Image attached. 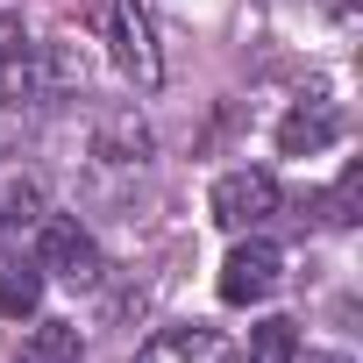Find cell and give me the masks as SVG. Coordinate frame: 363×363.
<instances>
[{"label": "cell", "mask_w": 363, "mask_h": 363, "mask_svg": "<svg viewBox=\"0 0 363 363\" xmlns=\"http://www.w3.org/2000/svg\"><path fill=\"white\" fill-rule=\"evenodd\" d=\"M43 306V271H36V257H0V313H36Z\"/></svg>", "instance_id": "obj_9"}, {"label": "cell", "mask_w": 363, "mask_h": 363, "mask_svg": "<svg viewBox=\"0 0 363 363\" xmlns=\"http://www.w3.org/2000/svg\"><path fill=\"white\" fill-rule=\"evenodd\" d=\"M335 135H342V114H335L328 93H306V100L278 121V150H285V157H313V150H328Z\"/></svg>", "instance_id": "obj_5"}, {"label": "cell", "mask_w": 363, "mask_h": 363, "mask_svg": "<svg viewBox=\"0 0 363 363\" xmlns=\"http://www.w3.org/2000/svg\"><path fill=\"white\" fill-rule=\"evenodd\" d=\"M93 157H100V164H150V128H143L128 107H121V114H100Z\"/></svg>", "instance_id": "obj_7"}, {"label": "cell", "mask_w": 363, "mask_h": 363, "mask_svg": "<svg viewBox=\"0 0 363 363\" xmlns=\"http://www.w3.org/2000/svg\"><path fill=\"white\" fill-rule=\"evenodd\" d=\"M15 43H22V22H15V15H8V8H0V57H8V50H15Z\"/></svg>", "instance_id": "obj_13"}, {"label": "cell", "mask_w": 363, "mask_h": 363, "mask_svg": "<svg viewBox=\"0 0 363 363\" xmlns=\"http://www.w3.org/2000/svg\"><path fill=\"white\" fill-rule=\"evenodd\" d=\"M135 363H228V342L214 328H157L135 349Z\"/></svg>", "instance_id": "obj_6"}, {"label": "cell", "mask_w": 363, "mask_h": 363, "mask_svg": "<svg viewBox=\"0 0 363 363\" xmlns=\"http://www.w3.org/2000/svg\"><path fill=\"white\" fill-rule=\"evenodd\" d=\"M36 271H50V278H65V285H100V242L72 221V214H50L43 221V242H36Z\"/></svg>", "instance_id": "obj_2"}, {"label": "cell", "mask_w": 363, "mask_h": 363, "mask_svg": "<svg viewBox=\"0 0 363 363\" xmlns=\"http://www.w3.org/2000/svg\"><path fill=\"white\" fill-rule=\"evenodd\" d=\"M278 285H285V257H278V242L250 235V242L228 250V264H221V299H228V306H257V299H271Z\"/></svg>", "instance_id": "obj_3"}, {"label": "cell", "mask_w": 363, "mask_h": 363, "mask_svg": "<svg viewBox=\"0 0 363 363\" xmlns=\"http://www.w3.org/2000/svg\"><path fill=\"white\" fill-rule=\"evenodd\" d=\"M15 363H86V335H79V320H36Z\"/></svg>", "instance_id": "obj_8"}, {"label": "cell", "mask_w": 363, "mask_h": 363, "mask_svg": "<svg viewBox=\"0 0 363 363\" xmlns=\"http://www.w3.org/2000/svg\"><path fill=\"white\" fill-rule=\"evenodd\" d=\"M356 200H363V164H349V171L335 178V193L320 200V221H328V228H349V221H356Z\"/></svg>", "instance_id": "obj_11"}, {"label": "cell", "mask_w": 363, "mask_h": 363, "mask_svg": "<svg viewBox=\"0 0 363 363\" xmlns=\"http://www.w3.org/2000/svg\"><path fill=\"white\" fill-rule=\"evenodd\" d=\"M306 363H349V356H342V349H320V356H306Z\"/></svg>", "instance_id": "obj_14"}, {"label": "cell", "mask_w": 363, "mask_h": 363, "mask_svg": "<svg viewBox=\"0 0 363 363\" xmlns=\"http://www.w3.org/2000/svg\"><path fill=\"white\" fill-rule=\"evenodd\" d=\"M349 8H356V0H335V15H349Z\"/></svg>", "instance_id": "obj_15"}, {"label": "cell", "mask_w": 363, "mask_h": 363, "mask_svg": "<svg viewBox=\"0 0 363 363\" xmlns=\"http://www.w3.org/2000/svg\"><path fill=\"white\" fill-rule=\"evenodd\" d=\"M93 29H100L107 57L121 65V79H135L143 93L164 79V57H157V29H150V15L135 8V0H93Z\"/></svg>", "instance_id": "obj_1"}, {"label": "cell", "mask_w": 363, "mask_h": 363, "mask_svg": "<svg viewBox=\"0 0 363 363\" xmlns=\"http://www.w3.org/2000/svg\"><path fill=\"white\" fill-rule=\"evenodd\" d=\"M271 214H278V178H271V171H228V178H214V221H221V228L250 235V228H264Z\"/></svg>", "instance_id": "obj_4"}, {"label": "cell", "mask_w": 363, "mask_h": 363, "mask_svg": "<svg viewBox=\"0 0 363 363\" xmlns=\"http://www.w3.org/2000/svg\"><path fill=\"white\" fill-rule=\"evenodd\" d=\"M242 363H299V328L292 320H257Z\"/></svg>", "instance_id": "obj_10"}, {"label": "cell", "mask_w": 363, "mask_h": 363, "mask_svg": "<svg viewBox=\"0 0 363 363\" xmlns=\"http://www.w3.org/2000/svg\"><path fill=\"white\" fill-rule=\"evenodd\" d=\"M36 207H43V193H36V178H0V228H15V221H36Z\"/></svg>", "instance_id": "obj_12"}]
</instances>
